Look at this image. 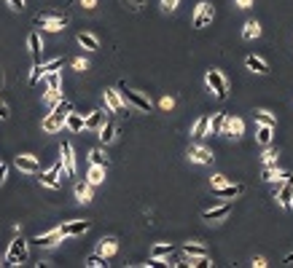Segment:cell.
Masks as SVG:
<instances>
[{
  "label": "cell",
  "mask_w": 293,
  "mask_h": 268,
  "mask_svg": "<svg viewBox=\"0 0 293 268\" xmlns=\"http://www.w3.org/2000/svg\"><path fill=\"white\" fill-rule=\"evenodd\" d=\"M119 94H121V99H124V105H132V108H137L140 113H151V99L143 97L140 91L127 89V83H119Z\"/></svg>",
  "instance_id": "6da1fadb"
},
{
  "label": "cell",
  "mask_w": 293,
  "mask_h": 268,
  "mask_svg": "<svg viewBox=\"0 0 293 268\" xmlns=\"http://www.w3.org/2000/svg\"><path fill=\"white\" fill-rule=\"evenodd\" d=\"M65 24H68V16L65 14H38L35 16V27H41L46 32H60V30H65Z\"/></svg>",
  "instance_id": "7a4b0ae2"
},
{
  "label": "cell",
  "mask_w": 293,
  "mask_h": 268,
  "mask_svg": "<svg viewBox=\"0 0 293 268\" xmlns=\"http://www.w3.org/2000/svg\"><path fill=\"white\" fill-rule=\"evenodd\" d=\"M6 260H8L6 265H22V263H27V242H24L22 236H16L14 242H11Z\"/></svg>",
  "instance_id": "3957f363"
},
{
  "label": "cell",
  "mask_w": 293,
  "mask_h": 268,
  "mask_svg": "<svg viewBox=\"0 0 293 268\" xmlns=\"http://www.w3.org/2000/svg\"><path fill=\"white\" fill-rule=\"evenodd\" d=\"M207 86L215 91V97L218 99H226L229 97V83H226V78H223V73L221 70H207Z\"/></svg>",
  "instance_id": "277c9868"
},
{
  "label": "cell",
  "mask_w": 293,
  "mask_h": 268,
  "mask_svg": "<svg viewBox=\"0 0 293 268\" xmlns=\"http://www.w3.org/2000/svg\"><path fill=\"white\" fill-rule=\"evenodd\" d=\"M14 166H16L19 172H24V175H38V172H41L38 158H35V156H27V153H22V156L14 158Z\"/></svg>",
  "instance_id": "5b68a950"
},
{
  "label": "cell",
  "mask_w": 293,
  "mask_h": 268,
  "mask_svg": "<svg viewBox=\"0 0 293 268\" xmlns=\"http://www.w3.org/2000/svg\"><path fill=\"white\" fill-rule=\"evenodd\" d=\"M60 175H65V166H62V161H56V164L49 169V172H46V175H41V177H38V180H41V185H46V188H60V180H56V177H60Z\"/></svg>",
  "instance_id": "8992f818"
},
{
  "label": "cell",
  "mask_w": 293,
  "mask_h": 268,
  "mask_svg": "<svg viewBox=\"0 0 293 268\" xmlns=\"http://www.w3.org/2000/svg\"><path fill=\"white\" fill-rule=\"evenodd\" d=\"M92 228V220H73V223H65L60 231H62V236L68 239V236H81V233H86Z\"/></svg>",
  "instance_id": "52a82bcc"
},
{
  "label": "cell",
  "mask_w": 293,
  "mask_h": 268,
  "mask_svg": "<svg viewBox=\"0 0 293 268\" xmlns=\"http://www.w3.org/2000/svg\"><path fill=\"white\" fill-rule=\"evenodd\" d=\"M275 196L280 198V207H282V209H290V207H293V175L285 177V183L280 185V190H277Z\"/></svg>",
  "instance_id": "ba28073f"
},
{
  "label": "cell",
  "mask_w": 293,
  "mask_h": 268,
  "mask_svg": "<svg viewBox=\"0 0 293 268\" xmlns=\"http://www.w3.org/2000/svg\"><path fill=\"white\" fill-rule=\"evenodd\" d=\"M242 131H245V123H242V118H237V116H226V126H223V134L229 140H240L242 137Z\"/></svg>",
  "instance_id": "9c48e42d"
},
{
  "label": "cell",
  "mask_w": 293,
  "mask_h": 268,
  "mask_svg": "<svg viewBox=\"0 0 293 268\" xmlns=\"http://www.w3.org/2000/svg\"><path fill=\"white\" fill-rule=\"evenodd\" d=\"M60 153H62L65 175H75V153H73V145H70V142H62V145H60Z\"/></svg>",
  "instance_id": "30bf717a"
},
{
  "label": "cell",
  "mask_w": 293,
  "mask_h": 268,
  "mask_svg": "<svg viewBox=\"0 0 293 268\" xmlns=\"http://www.w3.org/2000/svg\"><path fill=\"white\" fill-rule=\"evenodd\" d=\"M188 158L194 161V164H213V153L207 150V148H202V145H194V148H188Z\"/></svg>",
  "instance_id": "8fae6325"
},
{
  "label": "cell",
  "mask_w": 293,
  "mask_h": 268,
  "mask_svg": "<svg viewBox=\"0 0 293 268\" xmlns=\"http://www.w3.org/2000/svg\"><path fill=\"white\" fill-rule=\"evenodd\" d=\"M213 22V6L210 3H199V8H196L194 14V27H204Z\"/></svg>",
  "instance_id": "7c38bea8"
},
{
  "label": "cell",
  "mask_w": 293,
  "mask_h": 268,
  "mask_svg": "<svg viewBox=\"0 0 293 268\" xmlns=\"http://www.w3.org/2000/svg\"><path fill=\"white\" fill-rule=\"evenodd\" d=\"M62 231L60 228H54V231H49V233H43V236H35V239H30L33 244H38V247H54L56 242H62Z\"/></svg>",
  "instance_id": "4fadbf2b"
},
{
  "label": "cell",
  "mask_w": 293,
  "mask_h": 268,
  "mask_svg": "<svg viewBox=\"0 0 293 268\" xmlns=\"http://www.w3.org/2000/svg\"><path fill=\"white\" fill-rule=\"evenodd\" d=\"M105 123V113L102 110H92L86 118H83V129H89V131H100V126Z\"/></svg>",
  "instance_id": "5bb4252c"
},
{
  "label": "cell",
  "mask_w": 293,
  "mask_h": 268,
  "mask_svg": "<svg viewBox=\"0 0 293 268\" xmlns=\"http://www.w3.org/2000/svg\"><path fill=\"white\" fill-rule=\"evenodd\" d=\"M105 105H108L110 113H121V110H124V99H121L119 89H116V91H113V89H105Z\"/></svg>",
  "instance_id": "9a60e30c"
},
{
  "label": "cell",
  "mask_w": 293,
  "mask_h": 268,
  "mask_svg": "<svg viewBox=\"0 0 293 268\" xmlns=\"http://www.w3.org/2000/svg\"><path fill=\"white\" fill-rule=\"evenodd\" d=\"M229 212H231V204H221V207H215V209H207V212H202V220H207V223H215V220L229 217Z\"/></svg>",
  "instance_id": "2e32d148"
},
{
  "label": "cell",
  "mask_w": 293,
  "mask_h": 268,
  "mask_svg": "<svg viewBox=\"0 0 293 268\" xmlns=\"http://www.w3.org/2000/svg\"><path fill=\"white\" fill-rule=\"evenodd\" d=\"M43 131H62L65 129V116H56V113H49V116L43 118Z\"/></svg>",
  "instance_id": "e0dca14e"
},
{
  "label": "cell",
  "mask_w": 293,
  "mask_h": 268,
  "mask_svg": "<svg viewBox=\"0 0 293 268\" xmlns=\"http://www.w3.org/2000/svg\"><path fill=\"white\" fill-rule=\"evenodd\" d=\"M27 46H30V54H33V64H41V54H43V43H41V35L33 32L27 38Z\"/></svg>",
  "instance_id": "ac0fdd59"
},
{
  "label": "cell",
  "mask_w": 293,
  "mask_h": 268,
  "mask_svg": "<svg viewBox=\"0 0 293 268\" xmlns=\"http://www.w3.org/2000/svg\"><path fill=\"white\" fill-rule=\"evenodd\" d=\"M92 183H89V180H83V183H78V185H75V198H78L81 201V204H89V201H92Z\"/></svg>",
  "instance_id": "d6986e66"
},
{
  "label": "cell",
  "mask_w": 293,
  "mask_h": 268,
  "mask_svg": "<svg viewBox=\"0 0 293 268\" xmlns=\"http://www.w3.org/2000/svg\"><path fill=\"white\" fill-rule=\"evenodd\" d=\"M210 121H213L210 116H202L199 121L194 123V129H191V134H194L196 140H202V137H207V134H210Z\"/></svg>",
  "instance_id": "ffe728a7"
},
{
  "label": "cell",
  "mask_w": 293,
  "mask_h": 268,
  "mask_svg": "<svg viewBox=\"0 0 293 268\" xmlns=\"http://www.w3.org/2000/svg\"><path fill=\"white\" fill-rule=\"evenodd\" d=\"M256 137H258V142L263 148L272 142V137H275V126H263V123H258V129H256Z\"/></svg>",
  "instance_id": "44dd1931"
},
{
  "label": "cell",
  "mask_w": 293,
  "mask_h": 268,
  "mask_svg": "<svg viewBox=\"0 0 293 268\" xmlns=\"http://www.w3.org/2000/svg\"><path fill=\"white\" fill-rule=\"evenodd\" d=\"M215 190V193H218L221 198H231V196H240L242 193V185H229V183H226V185H221V188H213Z\"/></svg>",
  "instance_id": "7402d4cb"
},
{
  "label": "cell",
  "mask_w": 293,
  "mask_h": 268,
  "mask_svg": "<svg viewBox=\"0 0 293 268\" xmlns=\"http://www.w3.org/2000/svg\"><path fill=\"white\" fill-rule=\"evenodd\" d=\"M65 126H68L70 131H83V116H78V113H68Z\"/></svg>",
  "instance_id": "603a6c76"
},
{
  "label": "cell",
  "mask_w": 293,
  "mask_h": 268,
  "mask_svg": "<svg viewBox=\"0 0 293 268\" xmlns=\"http://www.w3.org/2000/svg\"><path fill=\"white\" fill-rule=\"evenodd\" d=\"M116 250H119V244H116V239H102L100 242V255L102 257H110V255H116Z\"/></svg>",
  "instance_id": "cb8c5ba5"
},
{
  "label": "cell",
  "mask_w": 293,
  "mask_h": 268,
  "mask_svg": "<svg viewBox=\"0 0 293 268\" xmlns=\"http://www.w3.org/2000/svg\"><path fill=\"white\" fill-rule=\"evenodd\" d=\"M78 43H81L86 51H97V49H100L97 38H94V35H89V32H78Z\"/></svg>",
  "instance_id": "d4e9b609"
},
{
  "label": "cell",
  "mask_w": 293,
  "mask_h": 268,
  "mask_svg": "<svg viewBox=\"0 0 293 268\" xmlns=\"http://www.w3.org/2000/svg\"><path fill=\"white\" fill-rule=\"evenodd\" d=\"M258 35H261V24L258 22H253V19H250V22H245V30H242L245 41H253V38H258Z\"/></svg>",
  "instance_id": "484cf974"
},
{
  "label": "cell",
  "mask_w": 293,
  "mask_h": 268,
  "mask_svg": "<svg viewBox=\"0 0 293 268\" xmlns=\"http://www.w3.org/2000/svg\"><path fill=\"white\" fill-rule=\"evenodd\" d=\"M245 64H248L250 70L261 73V75H267V73H269V64L263 62V59H258V56H248V59H245Z\"/></svg>",
  "instance_id": "4316f807"
},
{
  "label": "cell",
  "mask_w": 293,
  "mask_h": 268,
  "mask_svg": "<svg viewBox=\"0 0 293 268\" xmlns=\"http://www.w3.org/2000/svg\"><path fill=\"white\" fill-rule=\"evenodd\" d=\"M89 183L92 185H100L102 180H105V166H97V164H92V169H89Z\"/></svg>",
  "instance_id": "83f0119b"
},
{
  "label": "cell",
  "mask_w": 293,
  "mask_h": 268,
  "mask_svg": "<svg viewBox=\"0 0 293 268\" xmlns=\"http://www.w3.org/2000/svg\"><path fill=\"white\" fill-rule=\"evenodd\" d=\"M46 78V86H49V91H62V78H60V73H46L43 75Z\"/></svg>",
  "instance_id": "f1b7e54d"
},
{
  "label": "cell",
  "mask_w": 293,
  "mask_h": 268,
  "mask_svg": "<svg viewBox=\"0 0 293 268\" xmlns=\"http://www.w3.org/2000/svg\"><path fill=\"white\" fill-rule=\"evenodd\" d=\"M116 123H102L100 126V140L102 142H113V137H116Z\"/></svg>",
  "instance_id": "f546056e"
},
{
  "label": "cell",
  "mask_w": 293,
  "mask_h": 268,
  "mask_svg": "<svg viewBox=\"0 0 293 268\" xmlns=\"http://www.w3.org/2000/svg\"><path fill=\"white\" fill-rule=\"evenodd\" d=\"M285 177H290V175H288V172H277L275 164L263 166V180H285Z\"/></svg>",
  "instance_id": "4dcf8cb0"
},
{
  "label": "cell",
  "mask_w": 293,
  "mask_h": 268,
  "mask_svg": "<svg viewBox=\"0 0 293 268\" xmlns=\"http://www.w3.org/2000/svg\"><path fill=\"white\" fill-rule=\"evenodd\" d=\"M253 118H256V123H263V126H277V118L269 116V113H263V110H256Z\"/></svg>",
  "instance_id": "1f68e13d"
},
{
  "label": "cell",
  "mask_w": 293,
  "mask_h": 268,
  "mask_svg": "<svg viewBox=\"0 0 293 268\" xmlns=\"http://www.w3.org/2000/svg\"><path fill=\"white\" fill-rule=\"evenodd\" d=\"M223 126H226V113H218L210 121V134H223Z\"/></svg>",
  "instance_id": "d6a6232c"
},
{
  "label": "cell",
  "mask_w": 293,
  "mask_h": 268,
  "mask_svg": "<svg viewBox=\"0 0 293 268\" xmlns=\"http://www.w3.org/2000/svg\"><path fill=\"white\" fill-rule=\"evenodd\" d=\"M172 255V244H154V250H151V257H167Z\"/></svg>",
  "instance_id": "836d02e7"
},
{
  "label": "cell",
  "mask_w": 293,
  "mask_h": 268,
  "mask_svg": "<svg viewBox=\"0 0 293 268\" xmlns=\"http://www.w3.org/2000/svg\"><path fill=\"white\" fill-rule=\"evenodd\" d=\"M89 158H92V164L105 166V169H108V164H110V161L105 158V153H102V150H92V153H89Z\"/></svg>",
  "instance_id": "e575fe53"
},
{
  "label": "cell",
  "mask_w": 293,
  "mask_h": 268,
  "mask_svg": "<svg viewBox=\"0 0 293 268\" xmlns=\"http://www.w3.org/2000/svg\"><path fill=\"white\" fill-rule=\"evenodd\" d=\"M183 252H186V255H210L202 244H186V247H183Z\"/></svg>",
  "instance_id": "d590c367"
},
{
  "label": "cell",
  "mask_w": 293,
  "mask_h": 268,
  "mask_svg": "<svg viewBox=\"0 0 293 268\" xmlns=\"http://www.w3.org/2000/svg\"><path fill=\"white\" fill-rule=\"evenodd\" d=\"M86 265H89V268H105L108 263H105V257H102V255L97 252V255H92L89 260H86Z\"/></svg>",
  "instance_id": "8d00e7d4"
},
{
  "label": "cell",
  "mask_w": 293,
  "mask_h": 268,
  "mask_svg": "<svg viewBox=\"0 0 293 268\" xmlns=\"http://www.w3.org/2000/svg\"><path fill=\"white\" fill-rule=\"evenodd\" d=\"M43 99H46V102H49L51 108H54V105L62 99V91H46V94H43Z\"/></svg>",
  "instance_id": "74e56055"
},
{
  "label": "cell",
  "mask_w": 293,
  "mask_h": 268,
  "mask_svg": "<svg viewBox=\"0 0 293 268\" xmlns=\"http://www.w3.org/2000/svg\"><path fill=\"white\" fill-rule=\"evenodd\" d=\"M263 164H277V153L275 150H263Z\"/></svg>",
  "instance_id": "f35d334b"
},
{
  "label": "cell",
  "mask_w": 293,
  "mask_h": 268,
  "mask_svg": "<svg viewBox=\"0 0 293 268\" xmlns=\"http://www.w3.org/2000/svg\"><path fill=\"white\" fill-rule=\"evenodd\" d=\"M226 183H229V177H226V175H213V188H221Z\"/></svg>",
  "instance_id": "ab89813d"
},
{
  "label": "cell",
  "mask_w": 293,
  "mask_h": 268,
  "mask_svg": "<svg viewBox=\"0 0 293 268\" xmlns=\"http://www.w3.org/2000/svg\"><path fill=\"white\" fill-rule=\"evenodd\" d=\"M162 8H164V11H175V8H178V0H162Z\"/></svg>",
  "instance_id": "60d3db41"
},
{
  "label": "cell",
  "mask_w": 293,
  "mask_h": 268,
  "mask_svg": "<svg viewBox=\"0 0 293 268\" xmlns=\"http://www.w3.org/2000/svg\"><path fill=\"white\" fill-rule=\"evenodd\" d=\"M8 6H11L14 11H22V8H24V0H8Z\"/></svg>",
  "instance_id": "b9f144b4"
},
{
  "label": "cell",
  "mask_w": 293,
  "mask_h": 268,
  "mask_svg": "<svg viewBox=\"0 0 293 268\" xmlns=\"http://www.w3.org/2000/svg\"><path fill=\"white\" fill-rule=\"evenodd\" d=\"M162 108H164V110H172V108H175V99H172V97H164V99H162Z\"/></svg>",
  "instance_id": "7bdbcfd3"
},
{
  "label": "cell",
  "mask_w": 293,
  "mask_h": 268,
  "mask_svg": "<svg viewBox=\"0 0 293 268\" xmlns=\"http://www.w3.org/2000/svg\"><path fill=\"white\" fill-rule=\"evenodd\" d=\"M6 177H8V164H0V185L6 183Z\"/></svg>",
  "instance_id": "ee69618b"
},
{
  "label": "cell",
  "mask_w": 293,
  "mask_h": 268,
  "mask_svg": "<svg viewBox=\"0 0 293 268\" xmlns=\"http://www.w3.org/2000/svg\"><path fill=\"white\" fill-rule=\"evenodd\" d=\"M73 67H75V70H81V73H83L89 64H86V59H75V62H73Z\"/></svg>",
  "instance_id": "f6af8a7d"
},
{
  "label": "cell",
  "mask_w": 293,
  "mask_h": 268,
  "mask_svg": "<svg viewBox=\"0 0 293 268\" xmlns=\"http://www.w3.org/2000/svg\"><path fill=\"white\" fill-rule=\"evenodd\" d=\"M8 116H11V113H8V108L0 102V121H8Z\"/></svg>",
  "instance_id": "bcb514c9"
},
{
  "label": "cell",
  "mask_w": 293,
  "mask_h": 268,
  "mask_svg": "<svg viewBox=\"0 0 293 268\" xmlns=\"http://www.w3.org/2000/svg\"><path fill=\"white\" fill-rule=\"evenodd\" d=\"M237 6H240V8H250L253 0H237Z\"/></svg>",
  "instance_id": "7dc6e473"
},
{
  "label": "cell",
  "mask_w": 293,
  "mask_h": 268,
  "mask_svg": "<svg viewBox=\"0 0 293 268\" xmlns=\"http://www.w3.org/2000/svg\"><path fill=\"white\" fill-rule=\"evenodd\" d=\"M253 265H256V268H263V265H267V260H263V257H256V260H253Z\"/></svg>",
  "instance_id": "c3c4849f"
},
{
  "label": "cell",
  "mask_w": 293,
  "mask_h": 268,
  "mask_svg": "<svg viewBox=\"0 0 293 268\" xmlns=\"http://www.w3.org/2000/svg\"><path fill=\"white\" fill-rule=\"evenodd\" d=\"M97 6V0H83V8H94Z\"/></svg>",
  "instance_id": "681fc988"
},
{
  "label": "cell",
  "mask_w": 293,
  "mask_h": 268,
  "mask_svg": "<svg viewBox=\"0 0 293 268\" xmlns=\"http://www.w3.org/2000/svg\"><path fill=\"white\" fill-rule=\"evenodd\" d=\"M132 3H135V6L140 8V6H145V0H132Z\"/></svg>",
  "instance_id": "f907efd6"
},
{
  "label": "cell",
  "mask_w": 293,
  "mask_h": 268,
  "mask_svg": "<svg viewBox=\"0 0 293 268\" xmlns=\"http://www.w3.org/2000/svg\"><path fill=\"white\" fill-rule=\"evenodd\" d=\"M290 260H293V252H290V255H288V257H285V263H290Z\"/></svg>",
  "instance_id": "816d5d0a"
},
{
  "label": "cell",
  "mask_w": 293,
  "mask_h": 268,
  "mask_svg": "<svg viewBox=\"0 0 293 268\" xmlns=\"http://www.w3.org/2000/svg\"><path fill=\"white\" fill-rule=\"evenodd\" d=\"M0 265H6V263H3V255H0Z\"/></svg>",
  "instance_id": "f5cc1de1"
}]
</instances>
